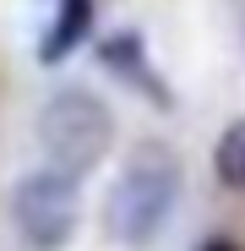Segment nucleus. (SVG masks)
I'll return each instance as SVG.
<instances>
[{
  "label": "nucleus",
  "instance_id": "obj_1",
  "mask_svg": "<svg viewBox=\"0 0 245 251\" xmlns=\"http://www.w3.org/2000/svg\"><path fill=\"white\" fill-rule=\"evenodd\" d=\"M180 158L163 148V142H142L126 170H120V180L109 186L104 197V229L114 240L126 246H147L163 224H169L175 202H180Z\"/></svg>",
  "mask_w": 245,
  "mask_h": 251
},
{
  "label": "nucleus",
  "instance_id": "obj_2",
  "mask_svg": "<svg viewBox=\"0 0 245 251\" xmlns=\"http://www.w3.org/2000/svg\"><path fill=\"white\" fill-rule=\"evenodd\" d=\"M38 148L49 164L71 175H88L104 164V153L114 148V115L98 93L88 88H60L44 109H38Z\"/></svg>",
  "mask_w": 245,
  "mask_h": 251
},
{
  "label": "nucleus",
  "instance_id": "obj_3",
  "mask_svg": "<svg viewBox=\"0 0 245 251\" xmlns=\"http://www.w3.org/2000/svg\"><path fill=\"white\" fill-rule=\"evenodd\" d=\"M11 219L22 229L27 246L38 251H55L71 240L76 219H82V191H76V175L60 170V164H44V170H33L17 180L11 191Z\"/></svg>",
  "mask_w": 245,
  "mask_h": 251
},
{
  "label": "nucleus",
  "instance_id": "obj_4",
  "mask_svg": "<svg viewBox=\"0 0 245 251\" xmlns=\"http://www.w3.org/2000/svg\"><path fill=\"white\" fill-rule=\"evenodd\" d=\"M104 66L109 71H120V76H131V82H142V93L153 99V104H175L169 99V88L153 76V66H147V55H142V33H114V38H104Z\"/></svg>",
  "mask_w": 245,
  "mask_h": 251
},
{
  "label": "nucleus",
  "instance_id": "obj_5",
  "mask_svg": "<svg viewBox=\"0 0 245 251\" xmlns=\"http://www.w3.org/2000/svg\"><path fill=\"white\" fill-rule=\"evenodd\" d=\"M88 27H93V0H60V17L49 22V33H44V44H38V55H44L49 66L66 60L82 38H88Z\"/></svg>",
  "mask_w": 245,
  "mask_h": 251
},
{
  "label": "nucleus",
  "instance_id": "obj_6",
  "mask_svg": "<svg viewBox=\"0 0 245 251\" xmlns=\"http://www.w3.org/2000/svg\"><path fill=\"white\" fill-rule=\"evenodd\" d=\"M213 170L229 191H245V120H234L229 131L218 137V153H213Z\"/></svg>",
  "mask_w": 245,
  "mask_h": 251
},
{
  "label": "nucleus",
  "instance_id": "obj_7",
  "mask_svg": "<svg viewBox=\"0 0 245 251\" xmlns=\"http://www.w3.org/2000/svg\"><path fill=\"white\" fill-rule=\"evenodd\" d=\"M196 251H240V246H234V240H223V235H213V240H201Z\"/></svg>",
  "mask_w": 245,
  "mask_h": 251
}]
</instances>
